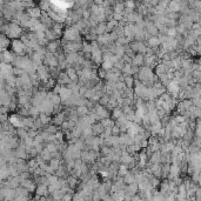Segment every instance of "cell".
I'll list each match as a JSON object with an SVG mask.
<instances>
[{
  "instance_id": "cell-1",
  "label": "cell",
  "mask_w": 201,
  "mask_h": 201,
  "mask_svg": "<svg viewBox=\"0 0 201 201\" xmlns=\"http://www.w3.org/2000/svg\"><path fill=\"white\" fill-rule=\"evenodd\" d=\"M11 48L17 55H22V57L27 55L26 54V45L24 44L20 39H12Z\"/></svg>"
},
{
  "instance_id": "cell-2",
  "label": "cell",
  "mask_w": 201,
  "mask_h": 201,
  "mask_svg": "<svg viewBox=\"0 0 201 201\" xmlns=\"http://www.w3.org/2000/svg\"><path fill=\"white\" fill-rule=\"evenodd\" d=\"M62 48L66 54L68 53H74V52H80L84 48V45L80 41H66L62 45Z\"/></svg>"
},
{
  "instance_id": "cell-3",
  "label": "cell",
  "mask_w": 201,
  "mask_h": 201,
  "mask_svg": "<svg viewBox=\"0 0 201 201\" xmlns=\"http://www.w3.org/2000/svg\"><path fill=\"white\" fill-rule=\"evenodd\" d=\"M17 54L14 52H9V48L1 52V62H6V64H13Z\"/></svg>"
},
{
  "instance_id": "cell-4",
  "label": "cell",
  "mask_w": 201,
  "mask_h": 201,
  "mask_svg": "<svg viewBox=\"0 0 201 201\" xmlns=\"http://www.w3.org/2000/svg\"><path fill=\"white\" fill-rule=\"evenodd\" d=\"M39 20H40V22L44 25L46 28H52L53 25H54V20H53L52 18L48 15V13L45 12V11H43V15H41V18H40Z\"/></svg>"
},
{
  "instance_id": "cell-5",
  "label": "cell",
  "mask_w": 201,
  "mask_h": 201,
  "mask_svg": "<svg viewBox=\"0 0 201 201\" xmlns=\"http://www.w3.org/2000/svg\"><path fill=\"white\" fill-rule=\"evenodd\" d=\"M102 57H104V52H102V50L101 48H99V50H95V51H93L92 52V60L97 64L98 66H101V64H102Z\"/></svg>"
},
{
  "instance_id": "cell-6",
  "label": "cell",
  "mask_w": 201,
  "mask_h": 201,
  "mask_svg": "<svg viewBox=\"0 0 201 201\" xmlns=\"http://www.w3.org/2000/svg\"><path fill=\"white\" fill-rule=\"evenodd\" d=\"M26 11H27V13L30 14L31 18H33V19H40L41 15H43V9L39 7V6L26 8Z\"/></svg>"
},
{
  "instance_id": "cell-7",
  "label": "cell",
  "mask_w": 201,
  "mask_h": 201,
  "mask_svg": "<svg viewBox=\"0 0 201 201\" xmlns=\"http://www.w3.org/2000/svg\"><path fill=\"white\" fill-rule=\"evenodd\" d=\"M60 47H61V39H57V40L50 41L48 45L46 46V50L51 53H55Z\"/></svg>"
},
{
  "instance_id": "cell-8",
  "label": "cell",
  "mask_w": 201,
  "mask_h": 201,
  "mask_svg": "<svg viewBox=\"0 0 201 201\" xmlns=\"http://www.w3.org/2000/svg\"><path fill=\"white\" fill-rule=\"evenodd\" d=\"M66 120V113H65V110L62 112H60V113H57V114H54L52 117V122L53 124H55V125H58V126H61L62 125V122Z\"/></svg>"
},
{
  "instance_id": "cell-9",
  "label": "cell",
  "mask_w": 201,
  "mask_h": 201,
  "mask_svg": "<svg viewBox=\"0 0 201 201\" xmlns=\"http://www.w3.org/2000/svg\"><path fill=\"white\" fill-rule=\"evenodd\" d=\"M60 97H61V100H62V102H65L67 99H69L71 95L73 94V91L71 88H68L67 87V85H62V87H61V91H60Z\"/></svg>"
},
{
  "instance_id": "cell-10",
  "label": "cell",
  "mask_w": 201,
  "mask_h": 201,
  "mask_svg": "<svg viewBox=\"0 0 201 201\" xmlns=\"http://www.w3.org/2000/svg\"><path fill=\"white\" fill-rule=\"evenodd\" d=\"M66 73L69 76V79L74 82H79V75H78V71L74 66H68L66 68Z\"/></svg>"
},
{
  "instance_id": "cell-11",
  "label": "cell",
  "mask_w": 201,
  "mask_h": 201,
  "mask_svg": "<svg viewBox=\"0 0 201 201\" xmlns=\"http://www.w3.org/2000/svg\"><path fill=\"white\" fill-rule=\"evenodd\" d=\"M145 43L147 45V47H160L162 44L158 35H151L148 40H146Z\"/></svg>"
},
{
  "instance_id": "cell-12",
  "label": "cell",
  "mask_w": 201,
  "mask_h": 201,
  "mask_svg": "<svg viewBox=\"0 0 201 201\" xmlns=\"http://www.w3.org/2000/svg\"><path fill=\"white\" fill-rule=\"evenodd\" d=\"M11 43H12V40L9 39V38L6 35V34H4V33H1V38H0V45H1V52H4V51H6L9 48V46H11Z\"/></svg>"
},
{
  "instance_id": "cell-13",
  "label": "cell",
  "mask_w": 201,
  "mask_h": 201,
  "mask_svg": "<svg viewBox=\"0 0 201 201\" xmlns=\"http://www.w3.org/2000/svg\"><path fill=\"white\" fill-rule=\"evenodd\" d=\"M92 129H93V135L94 136H100L101 134L104 133L105 131V127L102 126V124L100 121H97L92 125Z\"/></svg>"
},
{
  "instance_id": "cell-14",
  "label": "cell",
  "mask_w": 201,
  "mask_h": 201,
  "mask_svg": "<svg viewBox=\"0 0 201 201\" xmlns=\"http://www.w3.org/2000/svg\"><path fill=\"white\" fill-rule=\"evenodd\" d=\"M71 81H72V80H71L69 76L67 75L66 71H61L59 76H58V79H57V82L60 84V85H68Z\"/></svg>"
},
{
  "instance_id": "cell-15",
  "label": "cell",
  "mask_w": 201,
  "mask_h": 201,
  "mask_svg": "<svg viewBox=\"0 0 201 201\" xmlns=\"http://www.w3.org/2000/svg\"><path fill=\"white\" fill-rule=\"evenodd\" d=\"M35 194L40 195V196L48 195L50 194V192H48V186L45 185V184H39L37 186V189H35Z\"/></svg>"
},
{
  "instance_id": "cell-16",
  "label": "cell",
  "mask_w": 201,
  "mask_h": 201,
  "mask_svg": "<svg viewBox=\"0 0 201 201\" xmlns=\"http://www.w3.org/2000/svg\"><path fill=\"white\" fill-rule=\"evenodd\" d=\"M125 8H126V5H125V1L124 0H117L115 4L113 5L114 12H118V13H124Z\"/></svg>"
},
{
  "instance_id": "cell-17",
  "label": "cell",
  "mask_w": 201,
  "mask_h": 201,
  "mask_svg": "<svg viewBox=\"0 0 201 201\" xmlns=\"http://www.w3.org/2000/svg\"><path fill=\"white\" fill-rule=\"evenodd\" d=\"M126 192L128 194H131V195L138 194V192H139V184H138V182H133V184H131V185H127Z\"/></svg>"
},
{
  "instance_id": "cell-18",
  "label": "cell",
  "mask_w": 201,
  "mask_h": 201,
  "mask_svg": "<svg viewBox=\"0 0 201 201\" xmlns=\"http://www.w3.org/2000/svg\"><path fill=\"white\" fill-rule=\"evenodd\" d=\"M143 59H145V54H141V53H136L133 57V64L132 65H135V66H143Z\"/></svg>"
},
{
  "instance_id": "cell-19",
  "label": "cell",
  "mask_w": 201,
  "mask_h": 201,
  "mask_svg": "<svg viewBox=\"0 0 201 201\" xmlns=\"http://www.w3.org/2000/svg\"><path fill=\"white\" fill-rule=\"evenodd\" d=\"M161 158H162L161 151H158V152H154V153L152 154V156L149 158L148 160L152 164H161Z\"/></svg>"
},
{
  "instance_id": "cell-20",
  "label": "cell",
  "mask_w": 201,
  "mask_h": 201,
  "mask_svg": "<svg viewBox=\"0 0 201 201\" xmlns=\"http://www.w3.org/2000/svg\"><path fill=\"white\" fill-rule=\"evenodd\" d=\"M167 71H168V67L166 66L165 64H158L154 68V73L156 75H160V74H165V73H167Z\"/></svg>"
},
{
  "instance_id": "cell-21",
  "label": "cell",
  "mask_w": 201,
  "mask_h": 201,
  "mask_svg": "<svg viewBox=\"0 0 201 201\" xmlns=\"http://www.w3.org/2000/svg\"><path fill=\"white\" fill-rule=\"evenodd\" d=\"M107 32V21L105 22H99L97 25V34L101 35V34H106Z\"/></svg>"
},
{
  "instance_id": "cell-22",
  "label": "cell",
  "mask_w": 201,
  "mask_h": 201,
  "mask_svg": "<svg viewBox=\"0 0 201 201\" xmlns=\"http://www.w3.org/2000/svg\"><path fill=\"white\" fill-rule=\"evenodd\" d=\"M45 35H46V38H47L50 41H53V40L59 39L58 34H57L52 28H46V31H45Z\"/></svg>"
},
{
  "instance_id": "cell-23",
  "label": "cell",
  "mask_w": 201,
  "mask_h": 201,
  "mask_svg": "<svg viewBox=\"0 0 201 201\" xmlns=\"http://www.w3.org/2000/svg\"><path fill=\"white\" fill-rule=\"evenodd\" d=\"M124 114V111H122V107H120V106H118V107H115L113 111H112V114H111V118L113 120H118Z\"/></svg>"
},
{
  "instance_id": "cell-24",
  "label": "cell",
  "mask_w": 201,
  "mask_h": 201,
  "mask_svg": "<svg viewBox=\"0 0 201 201\" xmlns=\"http://www.w3.org/2000/svg\"><path fill=\"white\" fill-rule=\"evenodd\" d=\"M38 6L41 8L43 11L45 12H47V11H50L51 9V4H50V1L48 0H39V2H38Z\"/></svg>"
},
{
  "instance_id": "cell-25",
  "label": "cell",
  "mask_w": 201,
  "mask_h": 201,
  "mask_svg": "<svg viewBox=\"0 0 201 201\" xmlns=\"http://www.w3.org/2000/svg\"><path fill=\"white\" fill-rule=\"evenodd\" d=\"M124 180H125L126 185H131V184H133V182H136V180H135V174H133L131 171H128V173L124 177Z\"/></svg>"
},
{
  "instance_id": "cell-26",
  "label": "cell",
  "mask_w": 201,
  "mask_h": 201,
  "mask_svg": "<svg viewBox=\"0 0 201 201\" xmlns=\"http://www.w3.org/2000/svg\"><path fill=\"white\" fill-rule=\"evenodd\" d=\"M39 118H40V120L43 121V124H44V125H48V124H51V122H52V117H51L50 114L45 113V112L40 113Z\"/></svg>"
},
{
  "instance_id": "cell-27",
  "label": "cell",
  "mask_w": 201,
  "mask_h": 201,
  "mask_svg": "<svg viewBox=\"0 0 201 201\" xmlns=\"http://www.w3.org/2000/svg\"><path fill=\"white\" fill-rule=\"evenodd\" d=\"M118 26H119V21L115 19H112L110 21H107V32L111 33L112 31H114Z\"/></svg>"
},
{
  "instance_id": "cell-28",
  "label": "cell",
  "mask_w": 201,
  "mask_h": 201,
  "mask_svg": "<svg viewBox=\"0 0 201 201\" xmlns=\"http://www.w3.org/2000/svg\"><path fill=\"white\" fill-rule=\"evenodd\" d=\"M76 112L80 117H84V115H88L91 111L87 106H76Z\"/></svg>"
},
{
  "instance_id": "cell-29",
  "label": "cell",
  "mask_w": 201,
  "mask_h": 201,
  "mask_svg": "<svg viewBox=\"0 0 201 201\" xmlns=\"http://www.w3.org/2000/svg\"><path fill=\"white\" fill-rule=\"evenodd\" d=\"M124 81L126 84L127 88H134V81H135V79H134L133 75H125V80Z\"/></svg>"
},
{
  "instance_id": "cell-30",
  "label": "cell",
  "mask_w": 201,
  "mask_h": 201,
  "mask_svg": "<svg viewBox=\"0 0 201 201\" xmlns=\"http://www.w3.org/2000/svg\"><path fill=\"white\" fill-rule=\"evenodd\" d=\"M118 106H119V104H118V99H117V98H114V97H112V95H111L110 102L107 104V106H106V107H107V108H108V110L112 112L113 110H114V108H115V107H118Z\"/></svg>"
},
{
  "instance_id": "cell-31",
  "label": "cell",
  "mask_w": 201,
  "mask_h": 201,
  "mask_svg": "<svg viewBox=\"0 0 201 201\" xmlns=\"http://www.w3.org/2000/svg\"><path fill=\"white\" fill-rule=\"evenodd\" d=\"M100 122L102 124V126L106 127H113L115 125V120H113L112 118H104V119L100 120Z\"/></svg>"
},
{
  "instance_id": "cell-32",
  "label": "cell",
  "mask_w": 201,
  "mask_h": 201,
  "mask_svg": "<svg viewBox=\"0 0 201 201\" xmlns=\"http://www.w3.org/2000/svg\"><path fill=\"white\" fill-rule=\"evenodd\" d=\"M48 165L52 167L54 171H57V169L60 167V165H61V160H59V159H55V158H52V159L48 161Z\"/></svg>"
},
{
  "instance_id": "cell-33",
  "label": "cell",
  "mask_w": 201,
  "mask_h": 201,
  "mask_svg": "<svg viewBox=\"0 0 201 201\" xmlns=\"http://www.w3.org/2000/svg\"><path fill=\"white\" fill-rule=\"evenodd\" d=\"M122 73L125 75H133V65L132 64H125V66L122 68Z\"/></svg>"
},
{
  "instance_id": "cell-34",
  "label": "cell",
  "mask_w": 201,
  "mask_h": 201,
  "mask_svg": "<svg viewBox=\"0 0 201 201\" xmlns=\"http://www.w3.org/2000/svg\"><path fill=\"white\" fill-rule=\"evenodd\" d=\"M60 72H61V71L59 69V67H50V75H51V78L58 79Z\"/></svg>"
},
{
  "instance_id": "cell-35",
  "label": "cell",
  "mask_w": 201,
  "mask_h": 201,
  "mask_svg": "<svg viewBox=\"0 0 201 201\" xmlns=\"http://www.w3.org/2000/svg\"><path fill=\"white\" fill-rule=\"evenodd\" d=\"M166 162H171V164H172V153H171V152H166V153H162V158H161V164H166Z\"/></svg>"
},
{
  "instance_id": "cell-36",
  "label": "cell",
  "mask_w": 201,
  "mask_h": 201,
  "mask_svg": "<svg viewBox=\"0 0 201 201\" xmlns=\"http://www.w3.org/2000/svg\"><path fill=\"white\" fill-rule=\"evenodd\" d=\"M40 155L43 156V158H44V160H45V161H47V162H48V161L52 159V153H51V152H50V151H48L47 148H45L44 151L40 153Z\"/></svg>"
},
{
  "instance_id": "cell-37",
  "label": "cell",
  "mask_w": 201,
  "mask_h": 201,
  "mask_svg": "<svg viewBox=\"0 0 201 201\" xmlns=\"http://www.w3.org/2000/svg\"><path fill=\"white\" fill-rule=\"evenodd\" d=\"M89 11H91V13L92 14H100L101 13V11H100V5H97V4H92L91 5V7H89Z\"/></svg>"
},
{
  "instance_id": "cell-38",
  "label": "cell",
  "mask_w": 201,
  "mask_h": 201,
  "mask_svg": "<svg viewBox=\"0 0 201 201\" xmlns=\"http://www.w3.org/2000/svg\"><path fill=\"white\" fill-rule=\"evenodd\" d=\"M110 99H111V95H110V94H107V93H105L104 95L100 98L99 104L102 105V106H107V104L110 102Z\"/></svg>"
},
{
  "instance_id": "cell-39",
  "label": "cell",
  "mask_w": 201,
  "mask_h": 201,
  "mask_svg": "<svg viewBox=\"0 0 201 201\" xmlns=\"http://www.w3.org/2000/svg\"><path fill=\"white\" fill-rule=\"evenodd\" d=\"M101 67L105 68L106 71H111L112 68L114 67V62L112 61V60H107V61H102V64H101Z\"/></svg>"
},
{
  "instance_id": "cell-40",
  "label": "cell",
  "mask_w": 201,
  "mask_h": 201,
  "mask_svg": "<svg viewBox=\"0 0 201 201\" xmlns=\"http://www.w3.org/2000/svg\"><path fill=\"white\" fill-rule=\"evenodd\" d=\"M107 73H108V71H106V69H105V68H102L101 66L98 68V75H99V78H100L101 80H106Z\"/></svg>"
},
{
  "instance_id": "cell-41",
  "label": "cell",
  "mask_w": 201,
  "mask_h": 201,
  "mask_svg": "<svg viewBox=\"0 0 201 201\" xmlns=\"http://www.w3.org/2000/svg\"><path fill=\"white\" fill-rule=\"evenodd\" d=\"M115 44L118 45H128L129 44V40H128V38L126 37V35H124V37H119L118 38V40L115 41Z\"/></svg>"
},
{
  "instance_id": "cell-42",
  "label": "cell",
  "mask_w": 201,
  "mask_h": 201,
  "mask_svg": "<svg viewBox=\"0 0 201 201\" xmlns=\"http://www.w3.org/2000/svg\"><path fill=\"white\" fill-rule=\"evenodd\" d=\"M27 164L30 166V168H37V167H39V164H38L35 158H31V159H28V160H27Z\"/></svg>"
},
{
  "instance_id": "cell-43",
  "label": "cell",
  "mask_w": 201,
  "mask_h": 201,
  "mask_svg": "<svg viewBox=\"0 0 201 201\" xmlns=\"http://www.w3.org/2000/svg\"><path fill=\"white\" fill-rule=\"evenodd\" d=\"M125 64H126L125 60L122 59V58H120V59L114 64V67H117L118 69H121V71H122V68H124V66H125Z\"/></svg>"
},
{
  "instance_id": "cell-44",
  "label": "cell",
  "mask_w": 201,
  "mask_h": 201,
  "mask_svg": "<svg viewBox=\"0 0 201 201\" xmlns=\"http://www.w3.org/2000/svg\"><path fill=\"white\" fill-rule=\"evenodd\" d=\"M121 134V128H120L119 125H114L112 127V135H120Z\"/></svg>"
},
{
  "instance_id": "cell-45",
  "label": "cell",
  "mask_w": 201,
  "mask_h": 201,
  "mask_svg": "<svg viewBox=\"0 0 201 201\" xmlns=\"http://www.w3.org/2000/svg\"><path fill=\"white\" fill-rule=\"evenodd\" d=\"M153 175H154L155 178L160 179V180H162V179H164V173H162V168L160 167L159 169H156L155 172H153Z\"/></svg>"
},
{
  "instance_id": "cell-46",
  "label": "cell",
  "mask_w": 201,
  "mask_h": 201,
  "mask_svg": "<svg viewBox=\"0 0 201 201\" xmlns=\"http://www.w3.org/2000/svg\"><path fill=\"white\" fill-rule=\"evenodd\" d=\"M25 73V69H22V68H19V67H13V74L15 76H20Z\"/></svg>"
},
{
  "instance_id": "cell-47",
  "label": "cell",
  "mask_w": 201,
  "mask_h": 201,
  "mask_svg": "<svg viewBox=\"0 0 201 201\" xmlns=\"http://www.w3.org/2000/svg\"><path fill=\"white\" fill-rule=\"evenodd\" d=\"M160 146H161V143L160 142H158V143H154V145H149L148 148L154 153V152H158V151H160Z\"/></svg>"
},
{
  "instance_id": "cell-48",
  "label": "cell",
  "mask_w": 201,
  "mask_h": 201,
  "mask_svg": "<svg viewBox=\"0 0 201 201\" xmlns=\"http://www.w3.org/2000/svg\"><path fill=\"white\" fill-rule=\"evenodd\" d=\"M156 110H158V117H159V119H160V120L162 119V118H164L166 114H168V113L165 111L162 107H160V108H156Z\"/></svg>"
},
{
  "instance_id": "cell-49",
  "label": "cell",
  "mask_w": 201,
  "mask_h": 201,
  "mask_svg": "<svg viewBox=\"0 0 201 201\" xmlns=\"http://www.w3.org/2000/svg\"><path fill=\"white\" fill-rule=\"evenodd\" d=\"M124 17H125V13H118V12H114V13H113V19H115V20H118V21H120Z\"/></svg>"
},
{
  "instance_id": "cell-50",
  "label": "cell",
  "mask_w": 201,
  "mask_h": 201,
  "mask_svg": "<svg viewBox=\"0 0 201 201\" xmlns=\"http://www.w3.org/2000/svg\"><path fill=\"white\" fill-rule=\"evenodd\" d=\"M9 119V113H0V121L4 122V121H7Z\"/></svg>"
},
{
  "instance_id": "cell-51",
  "label": "cell",
  "mask_w": 201,
  "mask_h": 201,
  "mask_svg": "<svg viewBox=\"0 0 201 201\" xmlns=\"http://www.w3.org/2000/svg\"><path fill=\"white\" fill-rule=\"evenodd\" d=\"M60 128H61V131H62L64 133L68 132V120H65V121L62 122V125L60 126Z\"/></svg>"
},
{
  "instance_id": "cell-52",
  "label": "cell",
  "mask_w": 201,
  "mask_h": 201,
  "mask_svg": "<svg viewBox=\"0 0 201 201\" xmlns=\"http://www.w3.org/2000/svg\"><path fill=\"white\" fill-rule=\"evenodd\" d=\"M61 87H62V85H60V84H57L54 87L52 88V92L53 93H57V94H59L60 91H61Z\"/></svg>"
},
{
  "instance_id": "cell-53",
  "label": "cell",
  "mask_w": 201,
  "mask_h": 201,
  "mask_svg": "<svg viewBox=\"0 0 201 201\" xmlns=\"http://www.w3.org/2000/svg\"><path fill=\"white\" fill-rule=\"evenodd\" d=\"M122 59L125 60V62H126V64H133V58H132V57H129V55H127V54H124Z\"/></svg>"
},
{
  "instance_id": "cell-54",
  "label": "cell",
  "mask_w": 201,
  "mask_h": 201,
  "mask_svg": "<svg viewBox=\"0 0 201 201\" xmlns=\"http://www.w3.org/2000/svg\"><path fill=\"white\" fill-rule=\"evenodd\" d=\"M140 146H141V148H147L148 147V139H143L140 143Z\"/></svg>"
},
{
  "instance_id": "cell-55",
  "label": "cell",
  "mask_w": 201,
  "mask_h": 201,
  "mask_svg": "<svg viewBox=\"0 0 201 201\" xmlns=\"http://www.w3.org/2000/svg\"><path fill=\"white\" fill-rule=\"evenodd\" d=\"M104 1L105 0H93V2H94V4H97V5H102V4H104Z\"/></svg>"
},
{
  "instance_id": "cell-56",
  "label": "cell",
  "mask_w": 201,
  "mask_h": 201,
  "mask_svg": "<svg viewBox=\"0 0 201 201\" xmlns=\"http://www.w3.org/2000/svg\"><path fill=\"white\" fill-rule=\"evenodd\" d=\"M198 64H199V65L201 66V54L199 55V60H198Z\"/></svg>"
},
{
  "instance_id": "cell-57",
  "label": "cell",
  "mask_w": 201,
  "mask_h": 201,
  "mask_svg": "<svg viewBox=\"0 0 201 201\" xmlns=\"http://www.w3.org/2000/svg\"><path fill=\"white\" fill-rule=\"evenodd\" d=\"M200 152H201V148H200Z\"/></svg>"
}]
</instances>
